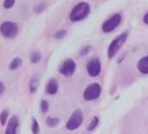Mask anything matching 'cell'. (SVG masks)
I'll return each mask as SVG.
<instances>
[{
    "label": "cell",
    "mask_w": 148,
    "mask_h": 134,
    "mask_svg": "<svg viewBox=\"0 0 148 134\" xmlns=\"http://www.w3.org/2000/svg\"><path fill=\"white\" fill-rule=\"evenodd\" d=\"M91 50V46L90 45H88V46H86V47H83L82 50H81V52H80V55H87L88 53H89V51Z\"/></svg>",
    "instance_id": "23"
},
{
    "label": "cell",
    "mask_w": 148,
    "mask_h": 134,
    "mask_svg": "<svg viewBox=\"0 0 148 134\" xmlns=\"http://www.w3.org/2000/svg\"><path fill=\"white\" fill-rule=\"evenodd\" d=\"M8 116H9V112H8V110H2L1 111V113H0V121H1V125L2 126H5L6 125V122H7V119H8Z\"/></svg>",
    "instance_id": "18"
},
{
    "label": "cell",
    "mask_w": 148,
    "mask_h": 134,
    "mask_svg": "<svg viewBox=\"0 0 148 134\" xmlns=\"http://www.w3.org/2000/svg\"><path fill=\"white\" fill-rule=\"evenodd\" d=\"M121 22V14L117 13V14H113L111 17H109L106 21L103 22L102 24V31L108 34V32H111L113 31Z\"/></svg>",
    "instance_id": "6"
},
{
    "label": "cell",
    "mask_w": 148,
    "mask_h": 134,
    "mask_svg": "<svg viewBox=\"0 0 148 134\" xmlns=\"http://www.w3.org/2000/svg\"><path fill=\"white\" fill-rule=\"evenodd\" d=\"M59 122H60V120H59L58 118H56V117H47L46 120H45L46 126H47V127H51V128L57 127V126L59 125Z\"/></svg>",
    "instance_id": "14"
},
{
    "label": "cell",
    "mask_w": 148,
    "mask_h": 134,
    "mask_svg": "<svg viewBox=\"0 0 148 134\" xmlns=\"http://www.w3.org/2000/svg\"><path fill=\"white\" fill-rule=\"evenodd\" d=\"M17 128H18V118L16 116H13L9 118V120L7 122L5 134H16Z\"/></svg>",
    "instance_id": "9"
},
{
    "label": "cell",
    "mask_w": 148,
    "mask_h": 134,
    "mask_svg": "<svg viewBox=\"0 0 148 134\" xmlns=\"http://www.w3.org/2000/svg\"><path fill=\"white\" fill-rule=\"evenodd\" d=\"M82 121H83V113H82L81 110L77 109V110H75V111L71 114L69 119L67 120V122H66V128H67L68 131L77 129V128L81 126Z\"/></svg>",
    "instance_id": "5"
},
{
    "label": "cell",
    "mask_w": 148,
    "mask_h": 134,
    "mask_svg": "<svg viewBox=\"0 0 148 134\" xmlns=\"http://www.w3.org/2000/svg\"><path fill=\"white\" fill-rule=\"evenodd\" d=\"M40 60H42V54H40V52H38V51H32L31 54H30V61H31L32 64H37V62H39Z\"/></svg>",
    "instance_id": "15"
},
{
    "label": "cell",
    "mask_w": 148,
    "mask_h": 134,
    "mask_svg": "<svg viewBox=\"0 0 148 134\" xmlns=\"http://www.w3.org/2000/svg\"><path fill=\"white\" fill-rule=\"evenodd\" d=\"M3 92H5V83L1 81L0 82V96H2Z\"/></svg>",
    "instance_id": "24"
},
{
    "label": "cell",
    "mask_w": 148,
    "mask_h": 134,
    "mask_svg": "<svg viewBox=\"0 0 148 134\" xmlns=\"http://www.w3.org/2000/svg\"><path fill=\"white\" fill-rule=\"evenodd\" d=\"M21 65H22V59L18 58V57H16V58H14V59L9 62L8 68H9L10 70H15V69H17L18 67H21Z\"/></svg>",
    "instance_id": "12"
},
{
    "label": "cell",
    "mask_w": 148,
    "mask_h": 134,
    "mask_svg": "<svg viewBox=\"0 0 148 134\" xmlns=\"http://www.w3.org/2000/svg\"><path fill=\"white\" fill-rule=\"evenodd\" d=\"M58 82L56 79H50L49 82L46 83V87H45V92L47 95H56L58 92Z\"/></svg>",
    "instance_id": "10"
},
{
    "label": "cell",
    "mask_w": 148,
    "mask_h": 134,
    "mask_svg": "<svg viewBox=\"0 0 148 134\" xmlns=\"http://www.w3.org/2000/svg\"><path fill=\"white\" fill-rule=\"evenodd\" d=\"M66 30H58V31H56L54 32V35H53V37L56 38V39H61V38H64L65 36H66Z\"/></svg>",
    "instance_id": "20"
},
{
    "label": "cell",
    "mask_w": 148,
    "mask_h": 134,
    "mask_svg": "<svg viewBox=\"0 0 148 134\" xmlns=\"http://www.w3.org/2000/svg\"><path fill=\"white\" fill-rule=\"evenodd\" d=\"M98 122H99V118L97 117V116H95V117H92V119H91V121L89 122V125L87 126V131H94L96 127H97V125H98Z\"/></svg>",
    "instance_id": "16"
},
{
    "label": "cell",
    "mask_w": 148,
    "mask_h": 134,
    "mask_svg": "<svg viewBox=\"0 0 148 134\" xmlns=\"http://www.w3.org/2000/svg\"><path fill=\"white\" fill-rule=\"evenodd\" d=\"M75 69H76V64L73 59L68 58V59H65L61 65L59 66V73L66 77H71L74 73H75Z\"/></svg>",
    "instance_id": "7"
},
{
    "label": "cell",
    "mask_w": 148,
    "mask_h": 134,
    "mask_svg": "<svg viewBox=\"0 0 148 134\" xmlns=\"http://www.w3.org/2000/svg\"><path fill=\"white\" fill-rule=\"evenodd\" d=\"M127 36H128V32H127V31H124V32H121L120 35H118V36L110 43V45H109V47H108V58H109V59H112V58L118 53V51L121 49V46H123L124 43L126 42Z\"/></svg>",
    "instance_id": "2"
},
{
    "label": "cell",
    "mask_w": 148,
    "mask_h": 134,
    "mask_svg": "<svg viewBox=\"0 0 148 134\" xmlns=\"http://www.w3.org/2000/svg\"><path fill=\"white\" fill-rule=\"evenodd\" d=\"M101 92H102V87L99 83H90L89 85H87V88L84 89V92H83V98L84 100L87 102H90V100H96L99 96H101Z\"/></svg>",
    "instance_id": "4"
},
{
    "label": "cell",
    "mask_w": 148,
    "mask_h": 134,
    "mask_svg": "<svg viewBox=\"0 0 148 134\" xmlns=\"http://www.w3.org/2000/svg\"><path fill=\"white\" fill-rule=\"evenodd\" d=\"M45 3H40V5H38V6H36L35 7V9H34V12L35 13H37V14H39V13H42L44 9H45Z\"/></svg>",
    "instance_id": "22"
},
{
    "label": "cell",
    "mask_w": 148,
    "mask_h": 134,
    "mask_svg": "<svg viewBox=\"0 0 148 134\" xmlns=\"http://www.w3.org/2000/svg\"><path fill=\"white\" fill-rule=\"evenodd\" d=\"M136 68L141 74H148V55H145L139 59Z\"/></svg>",
    "instance_id": "11"
},
{
    "label": "cell",
    "mask_w": 148,
    "mask_h": 134,
    "mask_svg": "<svg viewBox=\"0 0 148 134\" xmlns=\"http://www.w3.org/2000/svg\"><path fill=\"white\" fill-rule=\"evenodd\" d=\"M87 73L89 76L91 77H96L99 75L101 73V68H102V65H101V60L98 58H92L90 59L88 62H87Z\"/></svg>",
    "instance_id": "8"
},
{
    "label": "cell",
    "mask_w": 148,
    "mask_h": 134,
    "mask_svg": "<svg viewBox=\"0 0 148 134\" xmlns=\"http://www.w3.org/2000/svg\"><path fill=\"white\" fill-rule=\"evenodd\" d=\"M31 132L32 134H39V124L35 118H32L31 120Z\"/></svg>",
    "instance_id": "17"
},
{
    "label": "cell",
    "mask_w": 148,
    "mask_h": 134,
    "mask_svg": "<svg viewBox=\"0 0 148 134\" xmlns=\"http://www.w3.org/2000/svg\"><path fill=\"white\" fill-rule=\"evenodd\" d=\"M0 32L7 39L15 38L17 36V34H18V25H17L16 22L5 21V22H2V24L0 27Z\"/></svg>",
    "instance_id": "3"
},
{
    "label": "cell",
    "mask_w": 148,
    "mask_h": 134,
    "mask_svg": "<svg viewBox=\"0 0 148 134\" xmlns=\"http://www.w3.org/2000/svg\"><path fill=\"white\" fill-rule=\"evenodd\" d=\"M14 5H15V0H5L3 1V8H6V9L12 8Z\"/></svg>",
    "instance_id": "21"
},
{
    "label": "cell",
    "mask_w": 148,
    "mask_h": 134,
    "mask_svg": "<svg viewBox=\"0 0 148 134\" xmlns=\"http://www.w3.org/2000/svg\"><path fill=\"white\" fill-rule=\"evenodd\" d=\"M142 21H143V23H145V24H148V12H147V13L143 15Z\"/></svg>",
    "instance_id": "25"
},
{
    "label": "cell",
    "mask_w": 148,
    "mask_h": 134,
    "mask_svg": "<svg viewBox=\"0 0 148 134\" xmlns=\"http://www.w3.org/2000/svg\"><path fill=\"white\" fill-rule=\"evenodd\" d=\"M90 13V6L88 2H79L77 5H75L71 13H69V20L72 22H79V21H82L84 20Z\"/></svg>",
    "instance_id": "1"
},
{
    "label": "cell",
    "mask_w": 148,
    "mask_h": 134,
    "mask_svg": "<svg viewBox=\"0 0 148 134\" xmlns=\"http://www.w3.org/2000/svg\"><path fill=\"white\" fill-rule=\"evenodd\" d=\"M39 106H40V111H42L43 113H45V112H47V110H49V102H47L46 99H42Z\"/></svg>",
    "instance_id": "19"
},
{
    "label": "cell",
    "mask_w": 148,
    "mask_h": 134,
    "mask_svg": "<svg viewBox=\"0 0 148 134\" xmlns=\"http://www.w3.org/2000/svg\"><path fill=\"white\" fill-rule=\"evenodd\" d=\"M37 88H38V80H37L36 76H32L30 79V81H29V91L31 94H35Z\"/></svg>",
    "instance_id": "13"
}]
</instances>
